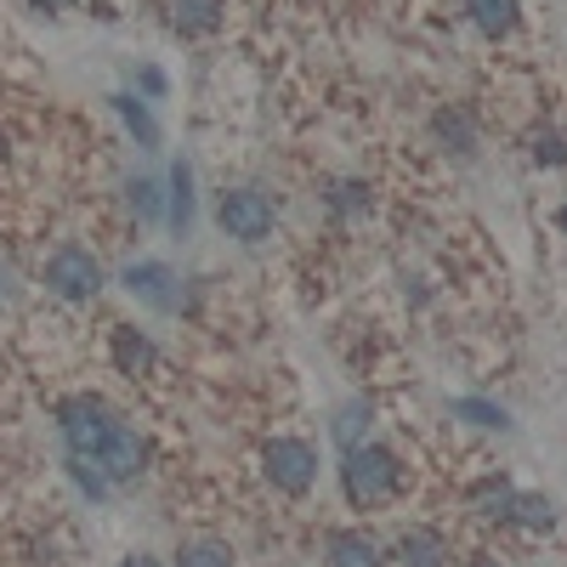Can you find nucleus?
Masks as SVG:
<instances>
[{
  "label": "nucleus",
  "instance_id": "4468645a",
  "mask_svg": "<svg viewBox=\"0 0 567 567\" xmlns=\"http://www.w3.org/2000/svg\"><path fill=\"white\" fill-rule=\"evenodd\" d=\"M432 136H437V148H449L460 159L477 154V120H471L465 109H437L432 114Z\"/></svg>",
  "mask_w": 567,
  "mask_h": 567
},
{
  "label": "nucleus",
  "instance_id": "0eeeda50",
  "mask_svg": "<svg viewBox=\"0 0 567 567\" xmlns=\"http://www.w3.org/2000/svg\"><path fill=\"white\" fill-rule=\"evenodd\" d=\"M120 284L142 301V307H154V312H182V278L165 267V261H131L120 272Z\"/></svg>",
  "mask_w": 567,
  "mask_h": 567
},
{
  "label": "nucleus",
  "instance_id": "bb28decb",
  "mask_svg": "<svg viewBox=\"0 0 567 567\" xmlns=\"http://www.w3.org/2000/svg\"><path fill=\"white\" fill-rule=\"evenodd\" d=\"M120 567H165V561H159V556H142V550H136V556H125Z\"/></svg>",
  "mask_w": 567,
  "mask_h": 567
},
{
  "label": "nucleus",
  "instance_id": "ddd939ff",
  "mask_svg": "<svg viewBox=\"0 0 567 567\" xmlns=\"http://www.w3.org/2000/svg\"><path fill=\"white\" fill-rule=\"evenodd\" d=\"M165 227L176 233V239H187V227H194V171H187L182 159L165 176Z\"/></svg>",
  "mask_w": 567,
  "mask_h": 567
},
{
  "label": "nucleus",
  "instance_id": "dca6fc26",
  "mask_svg": "<svg viewBox=\"0 0 567 567\" xmlns=\"http://www.w3.org/2000/svg\"><path fill=\"white\" fill-rule=\"evenodd\" d=\"M323 205H329L336 221H358V216L374 210V187L358 182V176H336V182H329V194H323Z\"/></svg>",
  "mask_w": 567,
  "mask_h": 567
},
{
  "label": "nucleus",
  "instance_id": "cd10ccee",
  "mask_svg": "<svg viewBox=\"0 0 567 567\" xmlns=\"http://www.w3.org/2000/svg\"><path fill=\"white\" fill-rule=\"evenodd\" d=\"M12 296H18V284H12V272H7V267H0V301H12Z\"/></svg>",
  "mask_w": 567,
  "mask_h": 567
},
{
  "label": "nucleus",
  "instance_id": "aec40b11",
  "mask_svg": "<svg viewBox=\"0 0 567 567\" xmlns=\"http://www.w3.org/2000/svg\"><path fill=\"white\" fill-rule=\"evenodd\" d=\"M449 414L465 420V425H477V432H511V414L499 403H488V398H454Z\"/></svg>",
  "mask_w": 567,
  "mask_h": 567
},
{
  "label": "nucleus",
  "instance_id": "6e6552de",
  "mask_svg": "<svg viewBox=\"0 0 567 567\" xmlns=\"http://www.w3.org/2000/svg\"><path fill=\"white\" fill-rule=\"evenodd\" d=\"M109 352H114V369L125 374V381H148V374L159 369V347H154L148 329H131V323H120Z\"/></svg>",
  "mask_w": 567,
  "mask_h": 567
},
{
  "label": "nucleus",
  "instance_id": "a211bd4d",
  "mask_svg": "<svg viewBox=\"0 0 567 567\" xmlns=\"http://www.w3.org/2000/svg\"><path fill=\"white\" fill-rule=\"evenodd\" d=\"M369 432H374V409H369L363 398L341 403V409H336V420H329V437L341 443V454H347V449H358V443H369Z\"/></svg>",
  "mask_w": 567,
  "mask_h": 567
},
{
  "label": "nucleus",
  "instance_id": "412c9836",
  "mask_svg": "<svg viewBox=\"0 0 567 567\" xmlns=\"http://www.w3.org/2000/svg\"><path fill=\"white\" fill-rule=\"evenodd\" d=\"M511 523L523 528V534H550V528H556V505H550L545 494H516Z\"/></svg>",
  "mask_w": 567,
  "mask_h": 567
},
{
  "label": "nucleus",
  "instance_id": "2eb2a0df",
  "mask_svg": "<svg viewBox=\"0 0 567 567\" xmlns=\"http://www.w3.org/2000/svg\"><path fill=\"white\" fill-rule=\"evenodd\" d=\"M460 12L488 40H505V34H516V23H523V7H516V0H460Z\"/></svg>",
  "mask_w": 567,
  "mask_h": 567
},
{
  "label": "nucleus",
  "instance_id": "b1692460",
  "mask_svg": "<svg viewBox=\"0 0 567 567\" xmlns=\"http://www.w3.org/2000/svg\"><path fill=\"white\" fill-rule=\"evenodd\" d=\"M528 154H534V165L561 171V165H567V136H561V131H534V136H528Z\"/></svg>",
  "mask_w": 567,
  "mask_h": 567
},
{
  "label": "nucleus",
  "instance_id": "a878e982",
  "mask_svg": "<svg viewBox=\"0 0 567 567\" xmlns=\"http://www.w3.org/2000/svg\"><path fill=\"white\" fill-rule=\"evenodd\" d=\"M29 7H34V12H45V18H52V12H69L74 0H29Z\"/></svg>",
  "mask_w": 567,
  "mask_h": 567
},
{
  "label": "nucleus",
  "instance_id": "c85d7f7f",
  "mask_svg": "<svg viewBox=\"0 0 567 567\" xmlns=\"http://www.w3.org/2000/svg\"><path fill=\"white\" fill-rule=\"evenodd\" d=\"M556 221H561V233H567V205H561V210H556Z\"/></svg>",
  "mask_w": 567,
  "mask_h": 567
},
{
  "label": "nucleus",
  "instance_id": "9b49d317",
  "mask_svg": "<svg viewBox=\"0 0 567 567\" xmlns=\"http://www.w3.org/2000/svg\"><path fill=\"white\" fill-rule=\"evenodd\" d=\"M516 494H523V488H516L511 477H499V471H494V477H477V483L465 488V505L477 511L483 523H511V505H516Z\"/></svg>",
  "mask_w": 567,
  "mask_h": 567
},
{
  "label": "nucleus",
  "instance_id": "9d476101",
  "mask_svg": "<svg viewBox=\"0 0 567 567\" xmlns=\"http://www.w3.org/2000/svg\"><path fill=\"white\" fill-rule=\"evenodd\" d=\"M386 561H398V567H454V550L437 528H403Z\"/></svg>",
  "mask_w": 567,
  "mask_h": 567
},
{
  "label": "nucleus",
  "instance_id": "39448f33",
  "mask_svg": "<svg viewBox=\"0 0 567 567\" xmlns=\"http://www.w3.org/2000/svg\"><path fill=\"white\" fill-rule=\"evenodd\" d=\"M261 471H267V483H272L278 494L301 499V494L318 483V449H312L307 437H272V443L261 449Z\"/></svg>",
  "mask_w": 567,
  "mask_h": 567
},
{
  "label": "nucleus",
  "instance_id": "1a4fd4ad",
  "mask_svg": "<svg viewBox=\"0 0 567 567\" xmlns=\"http://www.w3.org/2000/svg\"><path fill=\"white\" fill-rule=\"evenodd\" d=\"M323 567H386V545L363 528H336L323 539Z\"/></svg>",
  "mask_w": 567,
  "mask_h": 567
},
{
  "label": "nucleus",
  "instance_id": "393cba45",
  "mask_svg": "<svg viewBox=\"0 0 567 567\" xmlns=\"http://www.w3.org/2000/svg\"><path fill=\"white\" fill-rule=\"evenodd\" d=\"M136 91H142V103H159L165 91H171L165 69H154V63H142V69H136Z\"/></svg>",
  "mask_w": 567,
  "mask_h": 567
},
{
  "label": "nucleus",
  "instance_id": "5701e85b",
  "mask_svg": "<svg viewBox=\"0 0 567 567\" xmlns=\"http://www.w3.org/2000/svg\"><path fill=\"white\" fill-rule=\"evenodd\" d=\"M176 567H233V550L221 539H187L176 550Z\"/></svg>",
  "mask_w": 567,
  "mask_h": 567
},
{
  "label": "nucleus",
  "instance_id": "c756f323",
  "mask_svg": "<svg viewBox=\"0 0 567 567\" xmlns=\"http://www.w3.org/2000/svg\"><path fill=\"white\" fill-rule=\"evenodd\" d=\"M0 159H7V131H0Z\"/></svg>",
  "mask_w": 567,
  "mask_h": 567
},
{
  "label": "nucleus",
  "instance_id": "f3484780",
  "mask_svg": "<svg viewBox=\"0 0 567 567\" xmlns=\"http://www.w3.org/2000/svg\"><path fill=\"white\" fill-rule=\"evenodd\" d=\"M109 103H114V114L125 120V131L136 136V148H159V120L148 114V103H142L136 91H114Z\"/></svg>",
  "mask_w": 567,
  "mask_h": 567
},
{
  "label": "nucleus",
  "instance_id": "7ed1b4c3",
  "mask_svg": "<svg viewBox=\"0 0 567 567\" xmlns=\"http://www.w3.org/2000/svg\"><path fill=\"white\" fill-rule=\"evenodd\" d=\"M45 290H52L58 301H69V307H85V301H97L103 296V284H109V272H103V261L91 256L85 245H58L52 256H45Z\"/></svg>",
  "mask_w": 567,
  "mask_h": 567
},
{
  "label": "nucleus",
  "instance_id": "7c9ffc66",
  "mask_svg": "<svg viewBox=\"0 0 567 567\" xmlns=\"http://www.w3.org/2000/svg\"><path fill=\"white\" fill-rule=\"evenodd\" d=\"M477 567H499V561H477Z\"/></svg>",
  "mask_w": 567,
  "mask_h": 567
},
{
  "label": "nucleus",
  "instance_id": "20e7f679",
  "mask_svg": "<svg viewBox=\"0 0 567 567\" xmlns=\"http://www.w3.org/2000/svg\"><path fill=\"white\" fill-rule=\"evenodd\" d=\"M216 221H221L227 239H239V245H261V239H272L278 205L261 194V187H221V194H216Z\"/></svg>",
  "mask_w": 567,
  "mask_h": 567
},
{
  "label": "nucleus",
  "instance_id": "f03ea898",
  "mask_svg": "<svg viewBox=\"0 0 567 567\" xmlns=\"http://www.w3.org/2000/svg\"><path fill=\"white\" fill-rule=\"evenodd\" d=\"M120 425V414L103 403V398H91V392H74L58 403V437H63V460H97L109 432Z\"/></svg>",
  "mask_w": 567,
  "mask_h": 567
},
{
  "label": "nucleus",
  "instance_id": "f257e3e1",
  "mask_svg": "<svg viewBox=\"0 0 567 567\" xmlns=\"http://www.w3.org/2000/svg\"><path fill=\"white\" fill-rule=\"evenodd\" d=\"M341 494L352 511H374L392 505L403 494V460L386 443H358L341 454Z\"/></svg>",
  "mask_w": 567,
  "mask_h": 567
},
{
  "label": "nucleus",
  "instance_id": "f8f14e48",
  "mask_svg": "<svg viewBox=\"0 0 567 567\" xmlns=\"http://www.w3.org/2000/svg\"><path fill=\"white\" fill-rule=\"evenodd\" d=\"M227 23V0H171V29L187 40H205Z\"/></svg>",
  "mask_w": 567,
  "mask_h": 567
},
{
  "label": "nucleus",
  "instance_id": "4be33fe9",
  "mask_svg": "<svg viewBox=\"0 0 567 567\" xmlns=\"http://www.w3.org/2000/svg\"><path fill=\"white\" fill-rule=\"evenodd\" d=\"M63 471H69V483H74L91 505H109V499H114V483L103 477L97 465H85V460H63Z\"/></svg>",
  "mask_w": 567,
  "mask_h": 567
},
{
  "label": "nucleus",
  "instance_id": "423d86ee",
  "mask_svg": "<svg viewBox=\"0 0 567 567\" xmlns=\"http://www.w3.org/2000/svg\"><path fill=\"white\" fill-rule=\"evenodd\" d=\"M91 465H97L103 477L114 483V494L120 488H136L142 477H148V437H142L131 420H120L114 432H109V443H103V454L91 460Z\"/></svg>",
  "mask_w": 567,
  "mask_h": 567
},
{
  "label": "nucleus",
  "instance_id": "6ab92c4d",
  "mask_svg": "<svg viewBox=\"0 0 567 567\" xmlns=\"http://www.w3.org/2000/svg\"><path fill=\"white\" fill-rule=\"evenodd\" d=\"M125 199H131V210H136V221H165V182L159 176H131L125 182Z\"/></svg>",
  "mask_w": 567,
  "mask_h": 567
}]
</instances>
